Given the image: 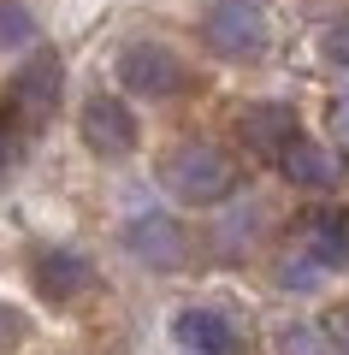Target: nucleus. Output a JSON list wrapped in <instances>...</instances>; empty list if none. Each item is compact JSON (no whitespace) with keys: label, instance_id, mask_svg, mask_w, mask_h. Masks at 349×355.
<instances>
[{"label":"nucleus","instance_id":"1","mask_svg":"<svg viewBox=\"0 0 349 355\" xmlns=\"http://www.w3.org/2000/svg\"><path fill=\"white\" fill-rule=\"evenodd\" d=\"M60 95H65V65L53 48H30V60L12 71L6 83V101H0V130L6 137H36L48 130V119L60 113Z\"/></svg>","mask_w":349,"mask_h":355},{"label":"nucleus","instance_id":"2","mask_svg":"<svg viewBox=\"0 0 349 355\" xmlns=\"http://www.w3.org/2000/svg\"><path fill=\"white\" fill-rule=\"evenodd\" d=\"M160 178H166V190H172L178 202H189V207H219L225 196L237 190L231 160H225L219 148H207V142H189V148L166 154V160H160Z\"/></svg>","mask_w":349,"mask_h":355},{"label":"nucleus","instance_id":"3","mask_svg":"<svg viewBox=\"0 0 349 355\" xmlns=\"http://www.w3.org/2000/svg\"><path fill=\"white\" fill-rule=\"evenodd\" d=\"M77 137H83L89 154H101V160H125V154L142 142V125H137V113H130L125 95L95 89V95L83 101V113H77Z\"/></svg>","mask_w":349,"mask_h":355},{"label":"nucleus","instance_id":"4","mask_svg":"<svg viewBox=\"0 0 349 355\" xmlns=\"http://www.w3.org/2000/svg\"><path fill=\"white\" fill-rule=\"evenodd\" d=\"M201 36L225 60H261L266 53V18L255 12L249 0H213L207 18H201Z\"/></svg>","mask_w":349,"mask_h":355},{"label":"nucleus","instance_id":"5","mask_svg":"<svg viewBox=\"0 0 349 355\" xmlns=\"http://www.w3.org/2000/svg\"><path fill=\"white\" fill-rule=\"evenodd\" d=\"M119 83L130 95H148V101H172L178 89H184V60L160 42H130L119 53Z\"/></svg>","mask_w":349,"mask_h":355},{"label":"nucleus","instance_id":"6","mask_svg":"<svg viewBox=\"0 0 349 355\" xmlns=\"http://www.w3.org/2000/svg\"><path fill=\"white\" fill-rule=\"evenodd\" d=\"M125 249L137 254L142 266H154V272H172V266H184V254H189V237H184V225H178L166 207H148V214H137V219H125Z\"/></svg>","mask_w":349,"mask_h":355},{"label":"nucleus","instance_id":"7","mask_svg":"<svg viewBox=\"0 0 349 355\" xmlns=\"http://www.w3.org/2000/svg\"><path fill=\"white\" fill-rule=\"evenodd\" d=\"M30 284H36L48 302H77V296L95 284V266H89L77 249H36V261H30Z\"/></svg>","mask_w":349,"mask_h":355},{"label":"nucleus","instance_id":"8","mask_svg":"<svg viewBox=\"0 0 349 355\" xmlns=\"http://www.w3.org/2000/svg\"><path fill=\"white\" fill-rule=\"evenodd\" d=\"M172 338H178V349H189V355H237V326H231L219 308H178Z\"/></svg>","mask_w":349,"mask_h":355},{"label":"nucleus","instance_id":"9","mask_svg":"<svg viewBox=\"0 0 349 355\" xmlns=\"http://www.w3.org/2000/svg\"><path fill=\"white\" fill-rule=\"evenodd\" d=\"M296 137H302V119H296V107H284V101H255L249 113H243V142H249L255 154H266V160H278Z\"/></svg>","mask_w":349,"mask_h":355},{"label":"nucleus","instance_id":"10","mask_svg":"<svg viewBox=\"0 0 349 355\" xmlns=\"http://www.w3.org/2000/svg\"><path fill=\"white\" fill-rule=\"evenodd\" d=\"M278 172L296 184V190H332L337 184V160L320 148L314 137H296L284 154H278Z\"/></svg>","mask_w":349,"mask_h":355},{"label":"nucleus","instance_id":"11","mask_svg":"<svg viewBox=\"0 0 349 355\" xmlns=\"http://www.w3.org/2000/svg\"><path fill=\"white\" fill-rule=\"evenodd\" d=\"M308 261L325 272L349 266V207H325L308 219Z\"/></svg>","mask_w":349,"mask_h":355},{"label":"nucleus","instance_id":"12","mask_svg":"<svg viewBox=\"0 0 349 355\" xmlns=\"http://www.w3.org/2000/svg\"><path fill=\"white\" fill-rule=\"evenodd\" d=\"M36 42V18H30L24 0H0V48H30Z\"/></svg>","mask_w":349,"mask_h":355},{"label":"nucleus","instance_id":"13","mask_svg":"<svg viewBox=\"0 0 349 355\" xmlns=\"http://www.w3.org/2000/svg\"><path fill=\"white\" fill-rule=\"evenodd\" d=\"M320 48H325V60H332V65H343V71H349V24H332Z\"/></svg>","mask_w":349,"mask_h":355},{"label":"nucleus","instance_id":"14","mask_svg":"<svg viewBox=\"0 0 349 355\" xmlns=\"http://www.w3.org/2000/svg\"><path fill=\"white\" fill-rule=\"evenodd\" d=\"M337 130H343V137H349V95H343V101H337Z\"/></svg>","mask_w":349,"mask_h":355}]
</instances>
